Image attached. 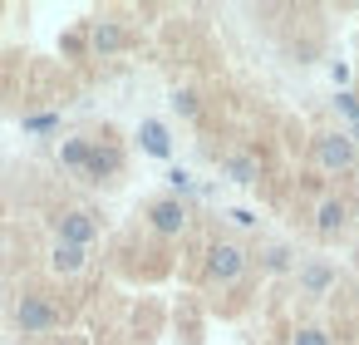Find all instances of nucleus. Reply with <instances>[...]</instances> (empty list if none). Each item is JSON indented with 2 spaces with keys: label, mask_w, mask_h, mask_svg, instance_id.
I'll return each mask as SVG.
<instances>
[{
  "label": "nucleus",
  "mask_w": 359,
  "mask_h": 345,
  "mask_svg": "<svg viewBox=\"0 0 359 345\" xmlns=\"http://www.w3.org/2000/svg\"><path fill=\"white\" fill-rule=\"evenodd\" d=\"M359 163V143L344 134V129H330V134H315V168L320 173H330V178H339V173H349Z\"/></svg>",
  "instance_id": "1"
},
{
  "label": "nucleus",
  "mask_w": 359,
  "mask_h": 345,
  "mask_svg": "<svg viewBox=\"0 0 359 345\" xmlns=\"http://www.w3.org/2000/svg\"><path fill=\"white\" fill-rule=\"evenodd\" d=\"M246 271H251V252H246L241 242H212V247H207V281L236 286Z\"/></svg>",
  "instance_id": "2"
},
{
  "label": "nucleus",
  "mask_w": 359,
  "mask_h": 345,
  "mask_svg": "<svg viewBox=\"0 0 359 345\" xmlns=\"http://www.w3.org/2000/svg\"><path fill=\"white\" fill-rule=\"evenodd\" d=\"M15 325H20V335H50V330H60V306L45 291H25L15 301Z\"/></svg>",
  "instance_id": "3"
},
{
  "label": "nucleus",
  "mask_w": 359,
  "mask_h": 345,
  "mask_svg": "<svg viewBox=\"0 0 359 345\" xmlns=\"http://www.w3.org/2000/svg\"><path fill=\"white\" fill-rule=\"evenodd\" d=\"M148 227L158 232V237H182L187 232V207H182V197H153L148 202Z\"/></svg>",
  "instance_id": "4"
},
{
  "label": "nucleus",
  "mask_w": 359,
  "mask_h": 345,
  "mask_svg": "<svg viewBox=\"0 0 359 345\" xmlns=\"http://www.w3.org/2000/svg\"><path fill=\"white\" fill-rule=\"evenodd\" d=\"M94 237H99V222H94V212H84V207H74V212H60L55 217V242H69V247H94Z\"/></svg>",
  "instance_id": "5"
},
{
  "label": "nucleus",
  "mask_w": 359,
  "mask_h": 345,
  "mask_svg": "<svg viewBox=\"0 0 359 345\" xmlns=\"http://www.w3.org/2000/svg\"><path fill=\"white\" fill-rule=\"evenodd\" d=\"M123 45H128V30H123L118 20H94V25H89V50H94L99 60L118 55Z\"/></svg>",
  "instance_id": "6"
},
{
  "label": "nucleus",
  "mask_w": 359,
  "mask_h": 345,
  "mask_svg": "<svg viewBox=\"0 0 359 345\" xmlns=\"http://www.w3.org/2000/svg\"><path fill=\"white\" fill-rule=\"evenodd\" d=\"M349 227V202L344 197H320V207H315V232L330 242V237H339Z\"/></svg>",
  "instance_id": "7"
},
{
  "label": "nucleus",
  "mask_w": 359,
  "mask_h": 345,
  "mask_svg": "<svg viewBox=\"0 0 359 345\" xmlns=\"http://www.w3.org/2000/svg\"><path fill=\"white\" fill-rule=\"evenodd\" d=\"M222 173H226L231 183H241V188H251V183H261V158L246 153V148H241V153H226V158H222Z\"/></svg>",
  "instance_id": "8"
},
{
  "label": "nucleus",
  "mask_w": 359,
  "mask_h": 345,
  "mask_svg": "<svg viewBox=\"0 0 359 345\" xmlns=\"http://www.w3.org/2000/svg\"><path fill=\"white\" fill-rule=\"evenodd\" d=\"M300 291L305 296H330V286H334V266L330 261H300Z\"/></svg>",
  "instance_id": "9"
},
{
  "label": "nucleus",
  "mask_w": 359,
  "mask_h": 345,
  "mask_svg": "<svg viewBox=\"0 0 359 345\" xmlns=\"http://www.w3.org/2000/svg\"><path fill=\"white\" fill-rule=\"evenodd\" d=\"M138 148L153 153V158H172V134H168L158 119H143V124H138Z\"/></svg>",
  "instance_id": "10"
},
{
  "label": "nucleus",
  "mask_w": 359,
  "mask_h": 345,
  "mask_svg": "<svg viewBox=\"0 0 359 345\" xmlns=\"http://www.w3.org/2000/svg\"><path fill=\"white\" fill-rule=\"evenodd\" d=\"M60 163L79 178H89V163H94V138H65L60 143Z\"/></svg>",
  "instance_id": "11"
},
{
  "label": "nucleus",
  "mask_w": 359,
  "mask_h": 345,
  "mask_svg": "<svg viewBox=\"0 0 359 345\" xmlns=\"http://www.w3.org/2000/svg\"><path fill=\"white\" fill-rule=\"evenodd\" d=\"M84 266H89V252H84V247L55 242V252H50V271H55V276H79Z\"/></svg>",
  "instance_id": "12"
},
{
  "label": "nucleus",
  "mask_w": 359,
  "mask_h": 345,
  "mask_svg": "<svg viewBox=\"0 0 359 345\" xmlns=\"http://www.w3.org/2000/svg\"><path fill=\"white\" fill-rule=\"evenodd\" d=\"M290 256H295V252H290V247H285V242H271V247H266V252H261V266H266V271H276V276H280V271H290V266H295V261H290Z\"/></svg>",
  "instance_id": "13"
},
{
  "label": "nucleus",
  "mask_w": 359,
  "mask_h": 345,
  "mask_svg": "<svg viewBox=\"0 0 359 345\" xmlns=\"http://www.w3.org/2000/svg\"><path fill=\"white\" fill-rule=\"evenodd\" d=\"M172 109H177L182 119H197V114H202V99H197L192 89H172Z\"/></svg>",
  "instance_id": "14"
},
{
  "label": "nucleus",
  "mask_w": 359,
  "mask_h": 345,
  "mask_svg": "<svg viewBox=\"0 0 359 345\" xmlns=\"http://www.w3.org/2000/svg\"><path fill=\"white\" fill-rule=\"evenodd\" d=\"M290 345H330V335H325L320 325H300V330L290 335Z\"/></svg>",
  "instance_id": "15"
},
{
  "label": "nucleus",
  "mask_w": 359,
  "mask_h": 345,
  "mask_svg": "<svg viewBox=\"0 0 359 345\" xmlns=\"http://www.w3.org/2000/svg\"><path fill=\"white\" fill-rule=\"evenodd\" d=\"M55 114H25V134H55Z\"/></svg>",
  "instance_id": "16"
},
{
  "label": "nucleus",
  "mask_w": 359,
  "mask_h": 345,
  "mask_svg": "<svg viewBox=\"0 0 359 345\" xmlns=\"http://www.w3.org/2000/svg\"><path fill=\"white\" fill-rule=\"evenodd\" d=\"M168 183H172V197H177V193H192V173H187V168H172Z\"/></svg>",
  "instance_id": "17"
},
{
  "label": "nucleus",
  "mask_w": 359,
  "mask_h": 345,
  "mask_svg": "<svg viewBox=\"0 0 359 345\" xmlns=\"http://www.w3.org/2000/svg\"><path fill=\"white\" fill-rule=\"evenodd\" d=\"M226 217H231V222H236V227H256V212H251V207H231V212H226Z\"/></svg>",
  "instance_id": "18"
},
{
  "label": "nucleus",
  "mask_w": 359,
  "mask_h": 345,
  "mask_svg": "<svg viewBox=\"0 0 359 345\" xmlns=\"http://www.w3.org/2000/svg\"><path fill=\"white\" fill-rule=\"evenodd\" d=\"M50 345H74V340H50Z\"/></svg>",
  "instance_id": "19"
},
{
  "label": "nucleus",
  "mask_w": 359,
  "mask_h": 345,
  "mask_svg": "<svg viewBox=\"0 0 359 345\" xmlns=\"http://www.w3.org/2000/svg\"><path fill=\"white\" fill-rule=\"evenodd\" d=\"M354 261H359V247H354Z\"/></svg>",
  "instance_id": "20"
}]
</instances>
